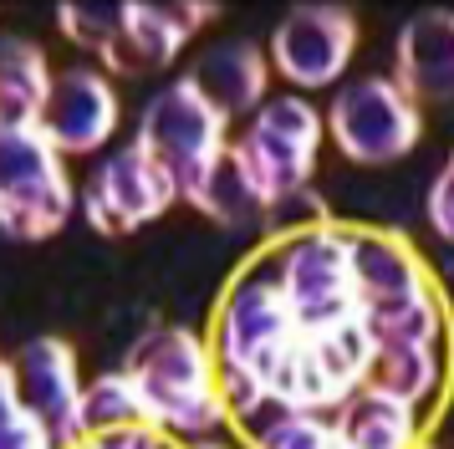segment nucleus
Listing matches in <instances>:
<instances>
[{
  "label": "nucleus",
  "mask_w": 454,
  "mask_h": 449,
  "mask_svg": "<svg viewBox=\"0 0 454 449\" xmlns=\"http://www.w3.org/2000/svg\"><path fill=\"white\" fill-rule=\"evenodd\" d=\"M439 347H378L372 352V373L368 388L388 393L398 404H424L434 388H439Z\"/></svg>",
  "instance_id": "obj_21"
},
{
  "label": "nucleus",
  "mask_w": 454,
  "mask_h": 449,
  "mask_svg": "<svg viewBox=\"0 0 454 449\" xmlns=\"http://www.w3.org/2000/svg\"><path fill=\"white\" fill-rule=\"evenodd\" d=\"M276 286H281V302L291 311V327L301 337L332 332V327L352 322L363 306H357V286H352V261H348V235L342 230H311L281 250L276 261Z\"/></svg>",
  "instance_id": "obj_3"
},
{
  "label": "nucleus",
  "mask_w": 454,
  "mask_h": 449,
  "mask_svg": "<svg viewBox=\"0 0 454 449\" xmlns=\"http://www.w3.org/2000/svg\"><path fill=\"white\" fill-rule=\"evenodd\" d=\"M261 449H337V424L301 414V408H281L266 429H261Z\"/></svg>",
  "instance_id": "obj_25"
},
{
  "label": "nucleus",
  "mask_w": 454,
  "mask_h": 449,
  "mask_svg": "<svg viewBox=\"0 0 454 449\" xmlns=\"http://www.w3.org/2000/svg\"><path fill=\"white\" fill-rule=\"evenodd\" d=\"M128 378L138 383L148 419L174 434H209L225 419L220 404V373L205 343L184 327H159L128 358Z\"/></svg>",
  "instance_id": "obj_1"
},
{
  "label": "nucleus",
  "mask_w": 454,
  "mask_h": 449,
  "mask_svg": "<svg viewBox=\"0 0 454 449\" xmlns=\"http://www.w3.org/2000/svg\"><path fill=\"white\" fill-rule=\"evenodd\" d=\"M220 404H225L230 419H255L270 404L266 378L255 367H220Z\"/></svg>",
  "instance_id": "obj_27"
},
{
  "label": "nucleus",
  "mask_w": 454,
  "mask_h": 449,
  "mask_svg": "<svg viewBox=\"0 0 454 449\" xmlns=\"http://www.w3.org/2000/svg\"><path fill=\"white\" fill-rule=\"evenodd\" d=\"M205 5H128V26L118 46L107 51V67L118 72H159L179 57V46L194 36V26L205 20Z\"/></svg>",
  "instance_id": "obj_15"
},
{
  "label": "nucleus",
  "mask_w": 454,
  "mask_h": 449,
  "mask_svg": "<svg viewBox=\"0 0 454 449\" xmlns=\"http://www.w3.org/2000/svg\"><path fill=\"white\" fill-rule=\"evenodd\" d=\"M133 424H153V419H148V404H144V393H138V383L128 378V367L123 373H103L98 383H87V393H82V429L87 434L133 429Z\"/></svg>",
  "instance_id": "obj_23"
},
{
  "label": "nucleus",
  "mask_w": 454,
  "mask_h": 449,
  "mask_svg": "<svg viewBox=\"0 0 454 449\" xmlns=\"http://www.w3.org/2000/svg\"><path fill=\"white\" fill-rule=\"evenodd\" d=\"M311 352H317V363H322V373H327V383L337 388V398L348 404L352 393L368 383L372 352H378V347H372L363 317H352V322L332 327V332H317V337H311Z\"/></svg>",
  "instance_id": "obj_22"
},
{
  "label": "nucleus",
  "mask_w": 454,
  "mask_h": 449,
  "mask_svg": "<svg viewBox=\"0 0 454 449\" xmlns=\"http://www.w3.org/2000/svg\"><path fill=\"white\" fill-rule=\"evenodd\" d=\"M200 449H220V445H200Z\"/></svg>",
  "instance_id": "obj_31"
},
{
  "label": "nucleus",
  "mask_w": 454,
  "mask_h": 449,
  "mask_svg": "<svg viewBox=\"0 0 454 449\" xmlns=\"http://www.w3.org/2000/svg\"><path fill=\"white\" fill-rule=\"evenodd\" d=\"M348 235V261H352V286H357V306L398 302L424 291V265L413 256V245L388 230H342Z\"/></svg>",
  "instance_id": "obj_14"
},
{
  "label": "nucleus",
  "mask_w": 454,
  "mask_h": 449,
  "mask_svg": "<svg viewBox=\"0 0 454 449\" xmlns=\"http://www.w3.org/2000/svg\"><path fill=\"white\" fill-rule=\"evenodd\" d=\"M225 122L215 107H209L184 77L168 82L159 98L144 107V118H138V148H144L148 159L164 169L168 179L179 184V194H184L189 184L205 174L209 163L225 154Z\"/></svg>",
  "instance_id": "obj_5"
},
{
  "label": "nucleus",
  "mask_w": 454,
  "mask_h": 449,
  "mask_svg": "<svg viewBox=\"0 0 454 449\" xmlns=\"http://www.w3.org/2000/svg\"><path fill=\"white\" fill-rule=\"evenodd\" d=\"M255 373L266 378V393L281 408L317 414V408H327V404H342V398H337V388L327 383L322 363H317V352H311V337H301V332H291L276 352H266Z\"/></svg>",
  "instance_id": "obj_18"
},
{
  "label": "nucleus",
  "mask_w": 454,
  "mask_h": 449,
  "mask_svg": "<svg viewBox=\"0 0 454 449\" xmlns=\"http://www.w3.org/2000/svg\"><path fill=\"white\" fill-rule=\"evenodd\" d=\"M327 118L311 107L307 98H270L250 113V128L240 133V154L255 169V179L266 184L270 204L301 194L317 169V148H322Z\"/></svg>",
  "instance_id": "obj_6"
},
{
  "label": "nucleus",
  "mask_w": 454,
  "mask_h": 449,
  "mask_svg": "<svg viewBox=\"0 0 454 449\" xmlns=\"http://www.w3.org/2000/svg\"><path fill=\"white\" fill-rule=\"evenodd\" d=\"M429 224L444 235V240H454V163L434 179V189H429Z\"/></svg>",
  "instance_id": "obj_30"
},
{
  "label": "nucleus",
  "mask_w": 454,
  "mask_h": 449,
  "mask_svg": "<svg viewBox=\"0 0 454 449\" xmlns=\"http://www.w3.org/2000/svg\"><path fill=\"white\" fill-rule=\"evenodd\" d=\"M337 449H413V408L363 383L342 404Z\"/></svg>",
  "instance_id": "obj_19"
},
{
  "label": "nucleus",
  "mask_w": 454,
  "mask_h": 449,
  "mask_svg": "<svg viewBox=\"0 0 454 449\" xmlns=\"http://www.w3.org/2000/svg\"><path fill=\"white\" fill-rule=\"evenodd\" d=\"M36 128L62 159L67 154H98L118 133V87L87 61L82 67H62L51 77V92H46Z\"/></svg>",
  "instance_id": "obj_10"
},
{
  "label": "nucleus",
  "mask_w": 454,
  "mask_h": 449,
  "mask_svg": "<svg viewBox=\"0 0 454 449\" xmlns=\"http://www.w3.org/2000/svg\"><path fill=\"white\" fill-rule=\"evenodd\" d=\"M174 200H179V184L168 179L138 143H128L118 154H107V159L98 163V174L87 179L82 215L98 224V230L118 235V230H138V224L159 220Z\"/></svg>",
  "instance_id": "obj_9"
},
{
  "label": "nucleus",
  "mask_w": 454,
  "mask_h": 449,
  "mask_svg": "<svg viewBox=\"0 0 454 449\" xmlns=\"http://www.w3.org/2000/svg\"><path fill=\"white\" fill-rule=\"evenodd\" d=\"M332 143L348 154L352 163H398L409 154L424 122H419V102L398 87V77H357L348 82L327 113Z\"/></svg>",
  "instance_id": "obj_4"
},
{
  "label": "nucleus",
  "mask_w": 454,
  "mask_h": 449,
  "mask_svg": "<svg viewBox=\"0 0 454 449\" xmlns=\"http://www.w3.org/2000/svg\"><path fill=\"white\" fill-rule=\"evenodd\" d=\"M291 332L296 327H291L276 276L270 281L250 276L230 291L225 311H220V367H261V358L276 352Z\"/></svg>",
  "instance_id": "obj_11"
},
{
  "label": "nucleus",
  "mask_w": 454,
  "mask_h": 449,
  "mask_svg": "<svg viewBox=\"0 0 454 449\" xmlns=\"http://www.w3.org/2000/svg\"><path fill=\"white\" fill-rule=\"evenodd\" d=\"M46 51L31 36H0V128H36L51 92Z\"/></svg>",
  "instance_id": "obj_17"
},
{
  "label": "nucleus",
  "mask_w": 454,
  "mask_h": 449,
  "mask_svg": "<svg viewBox=\"0 0 454 449\" xmlns=\"http://www.w3.org/2000/svg\"><path fill=\"white\" fill-rule=\"evenodd\" d=\"M266 224H270V230H286L291 240H296V235H311V230H322V204H317V194H311V189L286 194V200L270 204Z\"/></svg>",
  "instance_id": "obj_28"
},
{
  "label": "nucleus",
  "mask_w": 454,
  "mask_h": 449,
  "mask_svg": "<svg viewBox=\"0 0 454 449\" xmlns=\"http://www.w3.org/2000/svg\"><path fill=\"white\" fill-rule=\"evenodd\" d=\"M87 449H164V429L133 424V429H107V434H87Z\"/></svg>",
  "instance_id": "obj_29"
},
{
  "label": "nucleus",
  "mask_w": 454,
  "mask_h": 449,
  "mask_svg": "<svg viewBox=\"0 0 454 449\" xmlns=\"http://www.w3.org/2000/svg\"><path fill=\"white\" fill-rule=\"evenodd\" d=\"M11 383L21 408L42 424V434L57 449H77L87 439L82 429V373H77V352L62 337H36L11 358Z\"/></svg>",
  "instance_id": "obj_7"
},
{
  "label": "nucleus",
  "mask_w": 454,
  "mask_h": 449,
  "mask_svg": "<svg viewBox=\"0 0 454 449\" xmlns=\"http://www.w3.org/2000/svg\"><path fill=\"white\" fill-rule=\"evenodd\" d=\"M194 209H205L215 224H225V230H240V224H261L270 215V194L266 184L255 179V169L246 163V154L230 143L220 159L209 163L200 179L184 189Z\"/></svg>",
  "instance_id": "obj_16"
},
{
  "label": "nucleus",
  "mask_w": 454,
  "mask_h": 449,
  "mask_svg": "<svg viewBox=\"0 0 454 449\" xmlns=\"http://www.w3.org/2000/svg\"><path fill=\"white\" fill-rule=\"evenodd\" d=\"M398 87L413 102H454V11H419L398 31Z\"/></svg>",
  "instance_id": "obj_13"
},
{
  "label": "nucleus",
  "mask_w": 454,
  "mask_h": 449,
  "mask_svg": "<svg viewBox=\"0 0 454 449\" xmlns=\"http://www.w3.org/2000/svg\"><path fill=\"white\" fill-rule=\"evenodd\" d=\"M77 449H87V445H77Z\"/></svg>",
  "instance_id": "obj_32"
},
{
  "label": "nucleus",
  "mask_w": 454,
  "mask_h": 449,
  "mask_svg": "<svg viewBox=\"0 0 454 449\" xmlns=\"http://www.w3.org/2000/svg\"><path fill=\"white\" fill-rule=\"evenodd\" d=\"M413 449H419V445H413Z\"/></svg>",
  "instance_id": "obj_33"
},
{
  "label": "nucleus",
  "mask_w": 454,
  "mask_h": 449,
  "mask_svg": "<svg viewBox=\"0 0 454 449\" xmlns=\"http://www.w3.org/2000/svg\"><path fill=\"white\" fill-rule=\"evenodd\" d=\"M0 449H57L42 434V424L21 408V398H16L11 363H0Z\"/></svg>",
  "instance_id": "obj_26"
},
{
  "label": "nucleus",
  "mask_w": 454,
  "mask_h": 449,
  "mask_svg": "<svg viewBox=\"0 0 454 449\" xmlns=\"http://www.w3.org/2000/svg\"><path fill=\"white\" fill-rule=\"evenodd\" d=\"M357 51V20L348 5L307 0L291 5L270 31V67L296 87H332Z\"/></svg>",
  "instance_id": "obj_8"
},
{
  "label": "nucleus",
  "mask_w": 454,
  "mask_h": 449,
  "mask_svg": "<svg viewBox=\"0 0 454 449\" xmlns=\"http://www.w3.org/2000/svg\"><path fill=\"white\" fill-rule=\"evenodd\" d=\"M57 20H62V31L77 46H87L92 57H103L118 46V36H123L128 26V5H118V0H87V5H57Z\"/></svg>",
  "instance_id": "obj_24"
},
{
  "label": "nucleus",
  "mask_w": 454,
  "mask_h": 449,
  "mask_svg": "<svg viewBox=\"0 0 454 449\" xmlns=\"http://www.w3.org/2000/svg\"><path fill=\"white\" fill-rule=\"evenodd\" d=\"M77 209L67 159L42 128H0V230L11 240H46Z\"/></svg>",
  "instance_id": "obj_2"
},
{
  "label": "nucleus",
  "mask_w": 454,
  "mask_h": 449,
  "mask_svg": "<svg viewBox=\"0 0 454 449\" xmlns=\"http://www.w3.org/2000/svg\"><path fill=\"white\" fill-rule=\"evenodd\" d=\"M357 317L368 327L372 347H439V332H444V311L429 286L413 296H398V302L363 306Z\"/></svg>",
  "instance_id": "obj_20"
},
{
  "label": "nucleus",
  "mask_w": 454,
  "mask_h": 449,
  "mask_svg": "<svg viewBox=\"0 0 454 449\" xmlns=\"http://www.w3.org/2000/svg\"><path fill=\"white\" fill-rule=\"evenodd\" d=\"M184 82L220 113V118H235V113H250V107L266 102V57H261V46L246 41V36L215 41L209 51L194 57Z\"/></svg>",
  "instance_id": "obj_12"
}]
</instances>
